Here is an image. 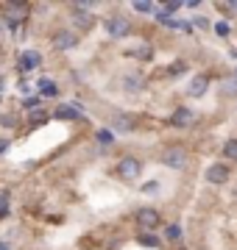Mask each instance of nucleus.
I'll return each mask as SVG.
<instances>
[{
    "label": "nucleus",
    "mask_w": 237,
    "mask_h": 250,
    "mask_svg": "<svg viewBox=\"0 0 237 250\" xmlns=\"http://www.w3.org/2000/svg\"><path fill=\"white\" fill-rule=\"evenodd\" d=\"M179 9H182V3H165V6H162L159 11H165V14L170 17V14H173V11H179Z\"/></svg>",
    "instance_id": "17"
},
{
    "label": "nucleus",
    "mask_w": 237,
    "mask_h": 250,
    "mask_svg": "<svg viewBox=\"0 0 237 250\" xmlns=\"http://www.w3.org/2000/svg\"><path fill=\"white\" fill-rule=\"evenodd\" d=\"M98 142L100 145H109L112 142V131H106V128H103V131H98Z\"/></svg>",
    "instance_id": "19"
},
{
    "label": "nucleus",
    "mask_w": 237,
    "mask_h": 250,
    "mask_svg": "<svg viewBox=\"0 0 237 250\" xmlns=\"http://www.w3.org/2000/svg\"><path fill=\"white\" fill-rule=\"evenodd\" d=\"M207 86H210V78H207V75H195V78L190 81L187 95H190V98H201V95L207 92Z\"/></svg>",
    "instance_id": "10"
},
{
    "label": "nucleus",
    "mask_w": 237,
    "mask_h": 250,
    "mask_svg": "<svg viewBox=\"0 0 237 250\" xmlns=\"http://www.w3.org/2000/svg\"><path fill=\"white\" fill-rule=\"evenodd\" d=\"M162 164L170 170H184L187 167V150L184 147H167L162 153Z\"/></svg>",
    "instance_id": "1"
},
{
    "label": "nucleus",
    "mask_w": 237,
    "mask_h": 250,
    "mask_svg": "<svg viewBox=\"0 0 237 250\" xmlns=\"http://www.w3.org/2000/svg\"><path fill=\"white\" fill-rule=\"evenodd\" d=\"M6 150H9V139H0V156H3Z\"/></svg>",
    "instance_id": "23"
},
{
    "label": "nucleus",
    "mask_w": 237,
    "mask_h": 250,
    "mask_svg": "<svg viewBox=\"0 0 237 250\" xmlns=\"http://www.w3.org/2000/svg\"><path fill=\"white\" fill-rule=\"evenodd\" d=\"M37 92L45 95V98H56V95H59V83L50 81V78H39L37 81Z\"/></svg>",
    "instance_id": "11"
},
{
    "label": "nucleus",
    "mask_w": 237,
    "mask_h": 250,
    "mask_svg": "<svg viewBox=\"0 0 237 250\" xmlns=\"http://www.w3.org/2000/svg\"><path fill=\"white\" fill-rule=\"evenodd\" d=\"M137 225L145 228V231H154L156 225H159V211H156V208H140L137 211Z\"/></svg>",
    "instance_id": "5"
},
{
    "label": "nucleus",
    "mask_w": 237,
    "mask_h": 250,
    "mask_svg": "<svg viewBox=\"0 0 237 250\" xmlns=\"http://www.w3.org/2000/svg\"><path fill=\"white\" fill-rule=\"evenodd\" d=\"M0 250H9V242H0Z\"/></svg>",
    "instance_id": "25"
},
{
    "label": "nucleus",
    "mask_w": 237,
    "mask_h": 250,
    "mask_svg": "<svg viewBox=\"0 0 237 250\" xmlns=\"http://www.w3.org/2000/svg\"><path fill=\"white\" fill-rule=\"evenodd\" d=\"M165 233H167V239H179V236H182V228H179V225H170Z\"/></svg>",
    "instance_id": "20"
},
{
    "label": "nucleus",
    "mask_w": 237,
    "mask_h": 250,
    "mask_svg": "<svg viewBox=\"0 0 237 250\" xmlns=\"http://www.w3.org/2000/svg\"><path fill=\"white\" fill-rule=\"evenodd\" d=\"M140 172H142V164H140L137 159H131V156L118 164V175H120V178H126V181H134Z\"/></svg>",
    "instance_id": "3"
},
{
    "label": "nucleus",
    "mask_w": 237,
    "mask_h": 250,
    "mask_svg": "<svg viewBox=\"0 0 237 250\" xmlns=\"http://www.w3.org/2000/svg\"><path fill=\"white\" fill-rule=\"evenodd\" d=\"M195 123V114H192V108H176L173 114H170V125H176V128H187V125Z\"/></svg>",
    "instance_id": "7"
},
{
    "label": "nucleus",
    "mask_w": 237,
    "mask_h": 250,
    "mask_svg": "<svg viewBox=\"0 0 237 250\" xmlns=\"http://www.w3.org/2000/svg\"><path fill=\"white\" fill-rule=\"evenodd\" d=\"M134 11H140V14H151L154 6H151V3H134Z\"/></svg>",
    "instance_id": "18"
},
{
    "label": "nucleus",
    "mask_w": 237,
    "mask_h": 250,
    "mask_svg": "<svg viewBox=\"0 0 237 250\" xmlns=\"http://www.w3.org/2000/svg\"><path fill=\"white\" fill-rule=\"evenodd\" d=\"M123 86H126L128 92H140V89H142V78L131 72V75H126V78H123Z\"/></svg>",
    "instance_id": "13"
},
{
    "label": "nucleus",
    "mask_w": 237,
    "mask_h": 250,
    "mask_svg": "<svg viewBox=\"0 0 237 250\" xmlns=\"http://www.w3.org/2000/svg\"><path fill=\"white\" fill-rule=\"evenodd\" d=\"M53 45L59 47V50H73V47L78 45V36H75L73 31H59V34L53 36Z\"/></svg>",
    "instance_id": "8"
},
{
    "label": "nucleus",
    "mask_w": 237,
    "mask_h": 250,
    "mask_svg": "<svg viewBox=\"0 0 237 250\" xmlns=\"http://www.w3.org/2000/svg\"><path fill=\"white\" fill-rule=\"evenodd\" d=\"M140 245H142V248H159V245H162V242H159V236H154V233H140Z\"/></svg>",
    "instance_id": "14"
},
{
    "label": "nucleus",
    "mask_w": 237,
    "mask_h": 250,
    "mask_svg": "<svg viewBox=\"0 0 237 250\" xmlns=\"http://www.w3.org/2000/svg\"><path fill=\"white\" fill-rule=\"evenodd\" d=\"M106 34L115 36V39H123V36L131 34V22H128L126 17H120V14H115V17L106 20Z\"/></svg>",
    "instance_id": "2"
},
{
    "label": "nucleus",
    "mask_w": 237,
    "mask_h": 250,
    "mask_svg": "<svg viewBox=\"0 0 237 250\" xmlns=\"http://www.w3.org/2000/svg\"><path fill=\"white\" fill-rule=\"evenodd\" d=\"M229 31H232L229 22H218V25H215V34H218V36H229Z\"/></svg>",
    "instance_id": "21"
},
{
    "label": "nucleus",
    "mask_w": 237,
    "mask_h": 250,
    "mask_svg": "<svg viewBox=\"0 0 237 250\" xmlns=\"http://www.w3.org/2000/svg\"><path fill=\"white\" fill-rule=\"evenodd\" d=\"M39 64H42V56L37 53V50H25V53H20V67L23 70H37Z\"/></svg>",
    "instance_id": "9"
},
{
    "label": "nucleus",
    "mask_w": 237,
    "mask_h": 250,
    "mask_svg": "<svg viewBox=\"0 0 237 250\" xmlns=\"http://www.w3.org/2000/svg\"><path fill=\"white\" fill-rule=\"evenodd\" d=\"M195 25H198V28H207V25H210V22H207V20H204V17H195Z\"/></svg>",
    "instance_id": "24"
},
{
    "label": "nucleus",
    "mask_w": 237,
    "mask_h": 250,
    "mask_svg": "<svg viewBox=\"0 0 237 250\" xmlns=\"http://www.w3.org/2000/svg\"><path fill=\"white\" fill-rule=\"evenodd\" d=\"M0 123H3V125H17V117H3V120H0Z\"/></svg>",
    "instance_id": "22"
},
{
    "label": "nucleus",
    "mask_w": 237,
    "mask_h": 250,
    "mask_svg": "<svg viewBox=\"0 0 237 250\" xmlns=\"http://www.w3.org/2000/svg\"><path fill=\"white\" fill-rule=\"evenodd\" d=\"M134 117H128V114H112V128H115V131H118V134H131V131H134Z\"/></svg>",
    "instance_id": "6"
},
{
    "label": "nucleus",
    "mask_w": 237,
    "mask_h": 250,
    "mask_svg": "<svg viewBox=\"0 0 237 250\" xmlns=\"http://www.w3.org/2000/svg\"><path fill=\"white\" fill-rule=\"evenodd\" d=\"M204 178L210 181V184H215V187H220V184H226V178H229V167L223 161H218V164H212L210 170L204 172Z\"/></svg>",
    "instance_id": "4"
},
{
    "label": "nucleus",
    "mask_w": 237,
    "mask_h": 250,
    "mask_svg": "<svg viewBox=\"0 0 237 250\" xmlns=\"http://www.w3.org/2000/svg\"><path fill=\"white\" fill-rule=\"evenodd\" d=\"M6 211H9V192L0 195V217H6Z\"/></svg>",
    "instance_id": "16"
},
{
    "label": "nucleus",
    "mask_w": 237,
    "mask_h": 250,
    "mask_svg": "<svg viewBox=\"0 0 237 250\" xmlns=\"http://www.w3.org/2000/svg\"><path fill=\"white\" fill-rule=\"evenodd\" d=\"M53 117L56 120H78V117H81V108L78 106H59L53 111Z\"/></svg>",
    "instance_id": "12"
},
{
    "label": "nucleus",
    "mask_w": 237,
    "mask_h": 250,
    "mask_svg": "<svg viewBox=\"0 0 237 250\" xmlns=\"http://www.w3.org/2000/svg\"><path fill=\"white\" fill-rule=\"evenodd\" d=\"M223 156L232 161H237V139H226V145H223Z\"/></svg>",
    "instance_id": "15"
}]
</instances>
